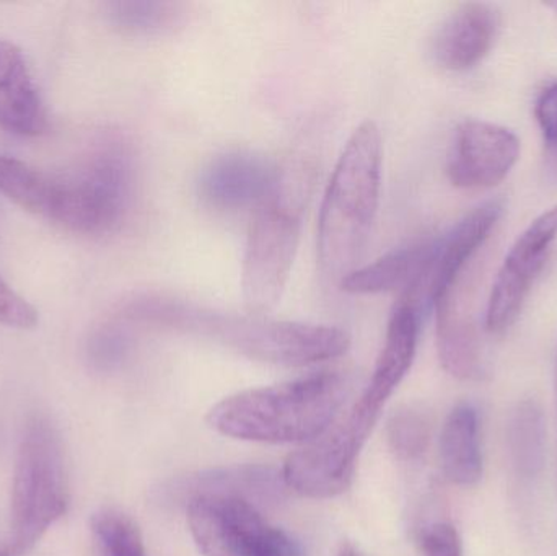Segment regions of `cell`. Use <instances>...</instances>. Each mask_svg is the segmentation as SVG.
I'll use <instances>...</instances> for the list:
<instances>
[{
  "label": "cell",
  "instance_id": "cell-1",
  "mask_svg": "<svg viewBox=\"0 0 557 556\" xmlns=\"http://www.w3.org/2000/svg\"><path fill=\"white\" fill-rule=\"evenodd\" d=\"M123 316L186 335L208 338L255 361L310 366L346 355L343 329L276 320L263 313H232L165 294H144L124 306Z\"/></svg>",
  "mask_w": 557,
  "mask_h": 556
},
{
  "label": "cell",
  "instance_id": "cell-2",
  "mask_svg": "<svg viewBox=\"0 0 557 556\" xmlns=\"http://www.w3.org/2000/svg\"><path fill=\"white\" fill-rule=\"evenodd\" d=\"M382 134L363 121L334 165L318 219V264L327 281L339 284L359 268L379 211L382 188Z\"/></svg>",
  "mask_w": 557,
  "mask_h": 556
},
{
  "label": "cell",
  "instance_id": "cell-3",
  "mask_svg": "<svg viewBox=\"0 0 557 556\" xmlns=\"http://www.w3.org/2000/svg\"><path fill=\"white\" fill-rule=\"evenodd\" d=\"M349 392L346 374L320 372L231 395L209 411L208 423L234 440L311 443L330 430Z\"/></svg>",
  "mask_w": 557,
  "mask_h": 556
},
{
  "label": "cell",
  "instance_id": "cell-4",
  "mask_svg": "<svg viewBox=\"0 0 557 556\" xmlns=\"http://www.w3.org/2000/svg\"><path fill=\"white\" fill-rule=\"evenodd\" d=\"M314 176L317 170L310 160H288L278 166L276 185L255 212L242 267L248 312L264 316L281 302L300 244Z\"/></svg>",
  "mask_w": 557,
  "mask_h": 556
},
{
  "label": "cell",
  "instance_id": "cell-5",
  "mask_svg": "<svg viewBox=\"0 0 557 556\" xmlns=\"http://www.w3.org/2000/svg\"><path fill=\"white\" fill-rule=\"evenodd\" d=\"M71 505L67 457L48 417L33 415L23 428L13 466L10 539L0 556H22L64 518Z\"/></svg>",
  "mask_w": 557,
  "mask_h": 556
},
{
  "label": "cell",
  "instance_id": "cell-6",
  "mask_svg": "<svg viewBox=\"0 0 557 556\" xmlns=\"http://www.w3.org/2000/svg\"><path fill=\"white\" fill-rule=\"evenodd\" d=\"M188 526L206 556H301L288 535L273 528L257 506L234 496H198Z\"/></svg>",
  "mask_w": 557,
  "mask_h": 556
},
{
  "label": "cell",
  "instance_id": "cell-7",
  "mask_svg": "<svg viewBox=\"0 0 557 556\" xmlns=\"http://www.w3.org/2000/svg\"><path fill=\"white\" fill-rule=\"evenodd\" d=\"M556 238L557 205L540 214L510 248L487 300V332L503 335L517 322Z\"/></svg>",
  "mask_w": 557,
  "mask_h": 556
},
{
  "label": "cell",
  "instance_id": "cell-8",
  "mask_svg": "<svg viewBox=\"0 0 557 556\" xmlns=\"http://www.w3.org/2000/svg\"><path fill=\"white\" fill-rule=\"evenodd\" d=\"M503 199H490L465 215L444 237L437 238L434 257L421 280L401 294L422 319L434 309L442 294L465 273L473 255L490 237L504 212Z\"/></svg>",
  "mask_w": 557,
  "mask_h": 556
},
{
  "label": "cell",
  "instance_id": "cell-9",
  "mask_svg": "<svg viewBox=\"0 0 557 556\" xmlns=\"http://www.w3.org/2000/svg\"><path fill=\"white\" fill-rule=\"evenodd\" d=\"M520 157V140L512 131L486 121H465L455 131L447 159V176L461 189L499 185Z\"/></svg>",
  "mask_w": 557,
  "mask_h": 556
},
{
  "label": "cell",
  "instance_id": "cell-10",
  "mask_svg": "<svg viewBox=\"0 0 557 556\" xmlns=\"http://www.w3.org/2000/svg\"><path fill=\"white\" fill-rule=\"evenodd\" d=\"M278 166L253 150H227L199 172L198 196L208 208L238 212L260 208L276 185Z\"/></svg>",
  "mask_w": 557,
  "mask_h": 556
},
{
  "label": "cell",
  "instance_id": "cell-11",
  "mask_svg": "<svg viewBox=\"0 0 557 556\" xmlns=\"http://www.w3.org/2000/svg\"><path fill=\"white\" fill-rule=\"evenodd\" d=\"M499 23V13L487 3L458 7L435 33L432 41L435 62L451 72L474 67L493 48Z\"/></svg>",
  "mask_w": 557,
  "mask_h": 556
},
{
  "label": "cell",
  "instance_id": "cell-12",
  "mask_svg": "<svg viewBox=\"0 0 557 556\" xmlns=\"http://www.w3.org/2000/svg\"><path fill=\"white\" fill-rule=\"evenodd\" d=\"M460 277L442 294L434 307L438 358L445 371L454 378L478 381L484 375L483 351L471 307L465 302Z\"/></svg>",
  "mask_w": 557,
  "mask_h": 556
},
{
  "label": "cell",
  "instance_id": "cell-13",
  "mask_svg": "<svg viewBox=\"0 0 557 556\" xmlns=\"http://www.w3.org/2000/svg\"><path fill=\"white\" fill-rule=\"evenodd\" d=\"M0 127L20 136H39L48 113L22 51L0 39Z\"/></svg>",
  "mask_w": 557,
  "mask_h": 556
},
{
  "label": "cell",
  "instance_id": "cell-14",
  "mask_svg": "<svg viewBox=\"0 0 557 556\" xmlns=\"http://www.w3.org/2000/svg\"><path fill=\"white\" fill-rule=\"evenodd\" d=\"M285 482L282 472L273 467L240 466L208 470L170 486V495L191 499L198 496H234L253 506H273L284 499Z\"/></svg>",
  "mask_w": 557,
  "mask_h": 556
},
{
  "label": "cell",
  "instance_id": "cell-15",
  "mask_svg": "<svg viewBox=\"0 0 557 556\" xmlns=\"http://www.w3.org/2000/svg\"><path fill=\"white\" fill-rule=\"evenodd\" d=\"M437 247V238L416 242L406 247L395 248L372 263L356 268L347 274L339 286L344 293L356 296L395 293L411 289L431 264Z\"/></svg>",
  "mask_w": 557,
  "mask_h": 556
},
{
  "label": "cell",
  "instance_id": "cell-16",
  "mask_svg": "<svg viewBox=\"0 0 557 556\" xmlns=\"http://www.w3.org/2000/svg\"><path fill=\"white\" fill-rule=\"evenodd\" d=\"M441 460L445 477L455 485H476L483 477L480 417L471 404L450 411L441 434Z\"/></svg>",
  "mask_w": 557,
  "mask_h": 556
},
{
  "label": "cell",
  "instance_id": "cell-17",
  "mask_svg": "<svg viewBox=\"0 0 557 556\" xmlns=\"http://www.w3.org/2000/svg\"><path fill=\"white\" fill-rule=\"evenodd\" d=\"M111 23L127 35L163 36L183 28L188 3L172 0H123L107 5Z\"/></svg>",
  "mask_w": 557,
  "mask_h": 556
},
{
  "label": "cell",
  "instance_id": "cell-18",
  "mask_svg": "<svg viewBox=\"0 0 557 556\" xmlns=\"http://www.w3.org/2000/svg\"><path fill=\"white\" fill-rule=\"evenodd\" d=\"M509 449L513 469L523 480H535L545 467V420L536 400H523L510 417Z\"/></svg>",
  "mask_w": 557,
  "mask_h": 556
},
{
  "label": "cell",
  "instance_id": "cell-19",
  "mask_svg": "<svg viewBox=\"0 0 557 556\" xmlns=\"http://www.w3.org/2000/svg\"><path fill=\"white\" fill-rule=\"evenodd\" d=\"M90 532L95 556H149L136 522L120 509L95 512Z\"/></svg>",
  "mask_w": 557,
  "mask_h": 556
},
{
  "label": "cell",
  "instance_id": "cell-20",
  "mask_svg": "<svg viewBox=\"0 0 557 556\" xmlns=\"http://www.w3.org/2000/svg\"><path fill=\"white\" fill-rule=\"evenodd\" d=\"M388 444L401 460H418L431 443V420L421 408L405 407L388 421Z\"/></svg>",
  "mask_w": 557,
  "mask_h": 556
},
{
  "label": "cell",
  "instance_id": "cell-21",
  "mask_svg": "<svg viewBox=\"0 0 557 556\" xmlns=\"http://www.w3.org/2000/svg\"><path fill=\"white\" fill-rule=\"evenodd\" d=\"M535 116L545 139L546 172L557 182V82L540 94L535 104Z\"/></svg>",
  "mask_w": 557,
  "mask_h": 556
},
{
  "label": "cell",
  "instance_id": "cell-22",
  "mask_svg": "<svg viewBox=\"0 0 557 556\" xmlns=\"http://www.w3.org/2000/svg\"><path fill=\"white\" fill-rule=\"evenodd\" d=\"M38 312L0 277V325L15 329H35Z\"/></svg>",
  "mask_w": 557,
  "mask_h": 556
},
{
  "label": "cell",
  "instance_id": "cell-23",
  "mask_svg": "<svg viewBox=\"0 0 557 556\" xmlns=\"http://www.w3.org/2000/svg\"><path fill=\"white\" fill-rule=\"evenodd\" d=\"M421 548L424 556H463L460 534L450 522H434L425 528Z\"/></svg>",
  "mask_w": 557,
  "mask_h": 556
},
{
  "label": "cell",
  "instance_id": "cell-24",
  "mask_svg": "<svg viewBox=\"0 0 557 556\" xmlns=\"http://www.w3.org/2000/svg\"><path fill=\"white\" fill-rule=\"evenodd\" d=\"M129 349V338L126 332L117 329V326H107L98 333L94 342L95 361L100 366H114L126 356Z\"/></svg>",
  "mask_w": 557,
  "mask_h": 556
},
{
  "label": "cell",
  "instance_id": "cell-25",
  "mask_svg": "<svg viewBox=\"0 0 557 556\" xmlns=\"http://www.w3.org/2000/svg\"><path fill=\"white\" fill-rule=\"evenodd\" d=\"M336 556H359V555H357V552L354 551L352 547H349V545H344V547L341 548L339 552H337Z\"/></svg>",
  "mask_w": 557,
  "mask_h": 556
},
{
  "label": "cell",
  "instance_id": "cell-26",
  "mask_svg": "<svg viewBox=\"0 0 557 556\" xmlns=\"http://www.w3.org/2000/svg\"><path fill=\"white\" fill-rule=\"evenodd\" d=\"M555 398H556V413H557V351L555 361Z\"/></svg>",
  "mask_w": 557,
  "mask_h": 556
}]
</instances>
